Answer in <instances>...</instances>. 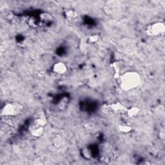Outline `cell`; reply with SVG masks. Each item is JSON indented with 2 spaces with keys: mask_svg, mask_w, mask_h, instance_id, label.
<instances>
[{
  "mask_svg": "<svg viewBox=\"0 0 165 165\" xmlns=\"http://www.w3.org/2000/svg\"><path fill=\"white\" fill-rule=\"evenodd\" d=\"M126 112H127V114L129 117H133L139 115L140 109L137 106H132L129 108H127Z\"/></svg>",
  "mask_w": 165,
  "mask_h": 165,
  "instance_id": "7",
  "label": "cell"
},
{
  "mask_svg": "<svg viewBox=\"0 0 165 165\" xmlns=\"http://www.w3.org/2000/svg\"><path fill=\"white\" fill-rule=\"evenodd\" d=\"M29 131L31 133V135L35 137H41L44 132V127H41L36 124L35 123H33L30 126Z\"/></svg>",
  "mask_w": 165,
  "mask_h": 165,
  "instance_id": "5",
  "label": "cell"
},
{
  "mask_svg": "<svg viewBox=\"0 0 165 165\" xmlns=\"http://www.w3.org/2000/svg\"><path fill=\"white\" fill-rule=\"evenodd\" d=\"M40 19L42 21L49 22V21H52L53 18H52V15L50 14L47 13V12H43L40 14Z\"/></svg>",
  "mask_w": 165,
  "mask_h": 165,
  "instance_id": "11",
  "label": "cell"
},
{
  "mask_svg": "<svg viewBox=\"0 0 165 165\" xmlns=\"http://www.w3.org/2000/svg\"><path fill=\"white\" fill-rule=\"evenodd\" d=\"M52 71L58 75H63L67 71V66L63 62H56L52 66Z\"/></svg>",
  "mask_w": 165,
  "mask_h": 165,
  "instance_id": "4",
  "label": "cell"
},
{
  "mask_svg": "<svg viewBox=\"0 0 165 165\" xmlns=\"http://www.w3.org/2000/svg\"><path fill=\"white\" fill-rule=\"evenodd\" d=\"M34 123H35L37 125L41 126V127H45V126L46 124V117L44 115H40L34 119Z\"/></svg>",
  "mask_w": 165,
  "mask_h": 165,
  "instance_id": "8",
  "label": "cell"
},
{
  "mask_svg": "<svg viewBox=\"0 0 165 165\" xmlns=\"http://www.w3.org/2000/svg\"><path fill=\"white\" fill-rule=\"evenodd\" d=\"M108 107L109 110H111L114 112L126 111L127 109L124 105H123L121 103H119V102H115V103L109 105Z\"/></svg>",
  "mask_w": 165,
  "mask_h": 165,
  "instance_id": "6",
  "label": "cell"
},
{
  "mask_svg": "<svg viewBox=\"0 0 165 165\" xmlns=\"http://www.w3.org/2000/svg\"><path fill=\"white\" fill-rule=\"evenodd\" d=\"M63 139L61 136H58L54 138L53 144L55 146L59 147L61 145H63Z\"/></svg>",
  "mask_w": 165,
  "mask_h": 165,
  "instance_id": "12",
  "label": "cell"
},
{
  "mask_svg": "<svg viewBox=\"0 0 165 165\" xmlns=\"http://www.w3.org/2000/svg\"><path fill=\"white\" fill-rule=\"evenodd\" d=\"M165 31V25L162 21H156L149 25L146 28V34L149 36H158Z\"/></svg>",
  "mask_w": 165,
  "mask_h": 165,
  "instance_id": "3",
  "label": "cell"
},
{
  "mask_svg": "<svg viewBox=\"0 0 165 165\" xmlns=\"http://www.w3.org/2000/svg\"><path fill=\"white\" fill-rule=\"evenodd\" d=\"M118 130L124 133H129L132 131V128L130 127V126L128 124H122L118 126Z\"/></svg>",
  "mask_w": 165,
  "mask_h": 165,
  "instance_id": "9",
  "label": "cell"
},
{
  "mask_svg": "<svg viewBox=\"0 0 165 165\" xmlns=\"http://www.w3.org/2000/svg\"><path fill=\"white\" fill-rule=\"evenodd\" d=\"M65 15L68 20H72L77 17V13L74 10H68L65 12Z\"/></svg>",
  "mask_w": 165,
  "mask_h": 165,
  "instance_id": "10",
  "label": "cell"
},
{
  "mask_svg": "<svg viewBox=\"0 0 165 165\" xmlns=\"http://www.w3.org/2000/svg\"><path fill=\"white\" fill-rule=\"evenodd\" d=\"M119 79L120 80V87L124 91L135 89L141 83V75L136 71L126 72L119 76Z\"/></svg>",
  "mask_w": 165,
  "mask_h": 165,
  "instance_id": "1",
  "label": "cell"
},
{
  "mask_svg": "<svg viewBox=\"0 0 165 165\" xmlns=\"http://www.w3.org/2000/svg\"><path fill=\"white\" fill-rule=\"evenodd\" d=\"M99 40V36L98 35H92L89 37V41L90 43H96Z\"/></svg>",
  "mask_w": 165,
  "mask_h": 165,
  "instance_id": "13",
  "label": "cell"
},
{
  "mask_svg": "<svg viewBox=\"0 0 165 165\" xmlns=\"http://www.w3.org/2000/svg\"><path fill=\"white\" fill-rule=\"evenodd\" d=\"M22 106L17 103H7L1 110L2 116H15L21 112Z\"/></svg>",
  "mask_w": 165,
  "mask_h": 165,
  "instance_id": "2",
  "label": "cell"
}]
</instances>
